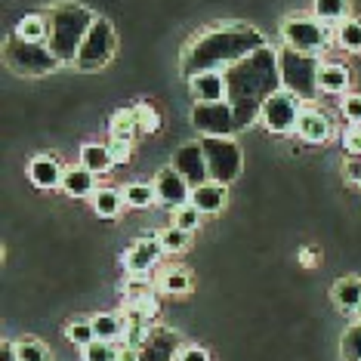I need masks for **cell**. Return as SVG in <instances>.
<instances>
[{"instance_id": "6da1fadb", "label": "cell", "mask_w": 361, "mask_h": 361, "mask_svg": "<svg viewBox=\"0 0 361 361\" xmlns=\"http://www.w3.org/2000/svg\"><path fill=\"white\" fill-rule=\"evenodd\" d=\"M262 47L269 44L253 25L228 22V25H213L207 31H201L195 40H188L179 65H183L185 78H195L201 71H228L232 65L247 59L250 53L262 50Z\"/></svg>"}, {"instance_id": "7a4b0ae2", "label": "cell", "mask_w": 361, "mask_h": 361, "mask_svg": "<svg viewBox=\"0 0 361 361\" xmlns=\"http://www.w3.org/2000/svg\"><path fill=\"white\" fill-rule=\"evenodd\" d=\"M228 80V105L235 109L238 127H247L250 121H259V111L269 96H275L281 87V68H278V50L275 47H262L250 53L247 59L226 71Z\"/></svg>"}, {"instance_id": "3957f363", "label": "cell", "mask_w": 361, "mask_h": 361, "mask_svg": "<svg viewBox=\"0 0 361 361\" xmlns=\"http://www.w3.org/2000/svg\"><path fill=\"white\" fill-rule=\"evenodd\" d=\"M44 13L50 19V40H47V47H50L53 56L62 65H75L80 44H84V37L90 35V28H93V22L99 16L84 4H75V0H59V4H53Z\"/></svg>"}, {"instance_id": "277c9868", "label": "cell", "mask_w": 361, "mask_h": 361, "mask_svg": "<svg viewBox=\"0 0 361 361\" xmlns=\"http://www.w3.org/2000/svg\"><path fill=\"white\" fill-rule=\"evenodd\" d=\"M278 68H281V87L287 93L300 96L302 102L318 93V68H322L318 56L284 47L278 50Z\"/></svg>"}, {"instance_id": "5b68a950", "label": "cell", "mask_w": 361, "mask_h": 361, "mask_svg": "<svg viewBox=\"0 0 361 361\" xmlns=\"http://www.w3.org/2000/svg\"><path fill=\"white\" fill-rule=\"evenodd\" d=\"M4 62L10 71L25 75V78L50 75V71H56L62 65L47 44H25V40H19V37H10L4 44Z\"/></svg>"}, {"instance_id": "8992f818", "label": "cell", "mask_w": 361, "mask_h": 361, "mask_svg": "<svg viewBox=\"0 0 361 361\" xmlns=\"http://www.w3.org/2000/svg\"><path fill=\"white\" fill-rule=\"evenodd\" d=\"M204 145V158L210 167V179L213 183L232 185L241 176V145L235 142V136H201Z\"/></svg>"}, {"instance_id": "52a82bcc", "label": "cell", "mask_w": 361, "mask_h": 361, "mask_svg": "<svg viewBox=\"0 0 361 361\" xmlns=\"http://www.w3.org/2000/svg\"><path fill=\"white\" fill-rule=\"evenodd\" d=\"M114 50H118V31H114L109 19L99 16V19L93 22V28H90V35L84 37V44H80L75 68L78 71H99L114 59Z\"/></svg>"}, {"instance_id": "ba28073f", "label": "cell", "mask_w": 361, "mask_h": 361, "mask_svg": "<svg viewBox=\"0 0 361 361\" xmlns=\"http://www.w3.org/2000/svg\"><path fill=\"white\" fill-rule=\"evenodd\" d=\"M281 40L290 50L322 56L327 50V25L315 16H287L281 22Z\"/></svg>"}, {"instance_id": "9c48e42d", "label": "cell", "mask_w": 361, "mask_h": 361, "mask_svg": "<svg viewBox=\"0 0 361 361\" xmlns=\"http://www.w3.org/2000/svg\"><path fill=\"white\" fill-rule=\"evenodd\" d=\"M300 114H302V99L287 90H278L275 96H269L266 105L259 111V124L275 136H287V133H297L300 124Z\"/></svg>"}, {"instance_id": "30bf717a", "label": "cell", "mask_w": 361, "mask_h": 361, "mask_svg": "<svg viewBox=\"0 0 361 361\" xmlns=\"http://www.w3.org/2000/svg\"><path fill=\"white\" fill-rule=\"evenodd\" d=\"M192 124L201 136H235L238 130V118L235 109L228 105V99L223 102H195L192 105Z\"/></svg>"}, {"instance_id": "8fae6325", "label": "cell", "mask_w": 361, "mask_h": 361, "mask_svg": "<svg viewBox=\"0 0 361 361\" xmlns=\"http://www.w3.org/2000/svg\"><path fill=\"white\" fill-rule=\"evenodd\" d=\"M170 167L179 170V173H183V179H185V183L192 185V188L210 183V167H207V158H204L201 139L179 145V149L173 152V161H170Z\"/></svg>"}, {"instance_id": "7c38bea8", "label": "cell", "mask_w": 361, "mask_h": 361, "mask_svg": "<svg viewBox=\"0 0 361 361\" xmlns=\"http://www.w3.org/2000/svg\"><path fill=\"white\" fill-rule=\"evenodd\" d=\"M154 195H158V204L161 207H170V210H176V207H183V204L192 201V185L183 179V173L173 167H164L158 170V176H154Z\"/></svg>"}, {"instance_id": "4fadbf2b", "label": "cell", "mask_w": 361, "mask_h": 361, "mask_svg": "<svg viewBox=\"0 0 361 361\" xmlns=\"http://www.w3.org/2000/svg\"><path fill=\"white\" fill-rule=\"evenodd\" d=\"M164 257V247L158 235H142L133 241V247L124 253V269L127 275H149V269Z\"/></svg>"}, {"instance_id": "5bb4252c", "label": "cell", "mask_w": 361, "mask_h": 361, "mask_svg": "<svg viewBox=\"0 0 361 361\" xmlns=\"http://www.w3.org/2000/svg\"><path fill=\"white\" fill-rule=\"evenodd\" d=\"M179 349H183V340H179L176 331L170 327H152L149 340L142 343V361H176Z\"/></svg>"}, {"instance_id": "9a60e30c", "label": "cell", "mask_w": 361, "mask_h": 361, "mask_svg": "<svg viewBox=\"0 0 361 361\" xmlns=\"http://www.w3.org/2000/svg\"><path fill=\"white\" fill-rule=\"evenodd\" d=\"M188 90H192L195 102H223L228 99L226 71H201V75L188 78Z\"/></svg>"}, {"instance_id": "2e32d148", "label": "cell", "mask_w": 361, "mask_h": 361, "mask_svg": "<svg viewBox=\"0 0 361 361\" xmlns=\"http://www.w3.org/2000/svg\"><path fill=\"white\" fill-rule=\"evenodd\" d=\"M297 136L302 139V142H309V145H322V142H327V139L334 136V124H331V118H327L324 111L302 109L300 124H297Z\"/></svg>"}, {"instance_id": "e0dca14e", "label": "cell", "mask_w": 361, "mask_h": 361, "mask_svg": "<svg viewBox=\"0 0 361 361\" xmlns=\"http://www.w3.org/2000/svg\"><path fill=\"white\" fill-rule=\"evenodd\" d=\"M28 179L37 188H44V192H53V188H62L65 167L53 158V154H37V158L28 164Z\"/></svg>"}, {"instance_id": "ac0fdd59", "label": "cell", "mask_w": 361, "mask_h": 361, "mask_svg": "<svg viewBox=\"0 0 361 361\" xmlns=\"http://www.w3.org/2000/svg\"><path fill=\"white\" fill-rule=\"evenodd\" d=\"M226 201H228V185H223V183H213L210 179V183L192 188V204L204 216H216V213L226 207Z\"/></svg>"}, {"instance_id": "d6986e66", "label": "cell", "mask_w": 361, "mask_h": 361, "mask_svg": "<svg viewBox=\"0 0 361 361\" xmlns=\"http://www.w3.org/2000/svg\"><path fill=\"white\" fill-rule=\"evenodd\" d=\"M96 176L93 170H87L84 164H78V167H68L65 170V179H62V192L68 195V198H93V192L99 185H96Z\"/></svg>"}, {"instance_id": "ffe728a7", "label": "cell", "mask_w": 361, "mask_h": 361, "mask_svg": "<svg viewBox=\"0 0 361 361\" xmlns=\"http://www.w3.org/2000/svg\"><path fill=\"white\" fill-rule=\"evenodd\" d=\"M349 84H352V75L346 65L340 62H322V68H318V90L322 93H331V96H346L349 93Z\"/></svg>"}, {"instance_id": "44dd1931", "label": "cell", "mask_w": 361, "mask_h": 361, "mask_svg": "<svg viewBox=\"0 0 361 361\" xmlns=\"http://www.w3.org/2000/svg\"><path fill=\"white\" fill-rule=\"evenodd\" d=\"M13 37L25 40V44H47L50 40V19H47V13H25L16 22Z\"/></svg>"}, {"instance_id": "7402d4cb", "label": "cell", "mask_w": 361, "mask_h": 361, "mask_svg": "<svg viewBox=\"0 0 361 361\" xmlns=\"http://www.w3.org/2000/svg\"><path fill=\"white\" fill-rule=\"evenodd\" d=\"M331 300L340 312H349L355 315L358 306H361V278L349 275V278H340L334 287H331Z\"/></svg>"}, {"instance_id": "603a6c76", "label": "cell", "mask_w": 361, "mask_h": 361, "mask_svg": "<svg viewBox=\"0 0 361 361\" xmlns=\"http://www.w3.org/2000/svg\"><path fill=\"white\" fill-rule=\"evenodd\" d=\"M80 164H84L87 170H93L96 176L111 173L114 158H111L109 142H84V145H80Z\"/></svg>"}, {"instance_id": "cb8c5ba5", "label": "cell", "mask_w": 361, "mask_h": 361, "mask_svg": "<svg viewBox=\"0 0 361 361\" xmlns=\"http://www.w3.org/2000/svg\"><path fill=\"white\" fill-rule=\"evenodd\" d=\"M127 207V201H124V192H118V188H111V185H102V188H96L93 192V210H96V216H102V219H114L121 210Z\"/></svg>"}, {"instance_id": "d4e9b609", "label": "cell", "mask_w": 361, "mask_h": 361, "mask_svg": "<svg viewBox=\"0 0 361 361\" xmlns=\"http://www.w3.org/2000/svg\"><path fill=\"white\" fill-rule=\"evenodd\" d=\"M93 331H96V340L121 343V340H124V331H127V322H124V315L99 312V315H93Z\"/></svg>"}, {"instance_id": "484cf974", "label": "cell", "mask_w": 361, "mask_h": 361, "mask_svg": "<svg viewBox=\"0 0 361 361\" xmlns=\"http://www.w3.org/2000/svg\"><path fill=\"white\" fill-rule=\"evenodd\" d=\"M136 133H142V130H139V118H136L133 109H118V111L111 114V121H109V136L111 139L133 142Z\"/></svg>"}, {"instance_id": "4316f807", "label": "cell", "mask_w": 361, "mask_h": 361, "mask_svg": "<svg viewBox=\"0 0 361 361\" xmlns=\"http://www.w3.org/2000/svg\"><path fill=\"white\" fill-rule=\"evenodd\" d=\"M352 0H312V16L322 19L324 25H340L349 19Z\"/></svg>"}, {"instance_id": "83f0119b", "label": "cell", "mask_w": 361, "mask_h": 361, "mask_svg": "<svg viewBox=\"0 0 361 361\" xmlns=\"http://www.w3.org/2000/svg\"><path fill=\"white\" fill-rule=\"evenodd\" d=\"M121 192H124L127 207H133V210H145V207H152V204H158V195H154L152 183H130L121 188Z\"/></svg>"}, {"instance_id": "f1b7e54d", "label": "cell", "mask_w": 361, "mask_h": 361, "mask_svg": "<svg viewBox=\"0 0 361 361\" xmlns=\"http://www.w3.org/2000/svg\"><path fill=\"white\" fill-rule=\"evenodd\" d=\"M161 290L170 293V297H183V293L192 290V275L179 266L167 269V272H161Z\"/></svg>"}, {"instance_id": "f546056e", "label": "cell", "mask_w": 361, "mask_h": 361, "mask_svg": "<svg viewBox=\"0 0 361 361\" xmlns=\"http://www.w3.org/2000/svg\"><path fill=\"white\" fill-rule=\"evenodd\" d=\"M336 44L346 53H361V19H349L336 25Z\"/></svg>"}, {"instance_id": "4dcf8cb0", "label": "cell", "mask_w": 361, "mask_h": 361, "mask_svg": "<svg viewBox=\"0 0 361 361\" xmlns=\"http://www.w3.org/2000/svg\"><path fill=\"white\" fill-rule=\"evenodd\" d=\"M65 336L75 343L78 349H87L90 343H96V331H93V318H75L65 327Z\"/></svg>"}, {"instance_id": "1f68e13d", "label": "cell", "mask_w": 361, "mask_h": 361, "mask_svg": "<svg viewBox=\"0 0 361 361\" xmlns=\"http://www.w3.org/2000/svg\"><path fill=\"white\" fill-rule=\"evenodd\" d=\"M158 241H161L164 253H183V250H188V244H192V232H183V228L170 226V228H164V232H158Z\"/></svg>"}, {"instance_id": "d6a6232c", "label": "cell", "mask_w": 361, "mask_h": 361, "mask_svg": "<svg viewBox=\"0 0 361 361\" xmlns=\"http://www.w3.org/2000/svg\"><path fill=\"white\" fill-rule=\"evenodd\" d=\"M201 219H204V213L195 207L192 201H188V204H183V207L173 210V223H170V226H176V228H183V232L195 235V232H198V226H201Z\"/></svg>"}, {"instance_id": "836d02e7", "label": "cell", "mask_w": 361, "mask_h": 361, "mask_svg": "<svg viewBox=\"0 0 361 361\" xmlns=\"http://www.w3.org/2000/svg\"><path fill=\"white\" fill-rule=\"evenodd\" d=\"M16 352H19V361H53L47 343L35 340V336H22V340L16 343Z\"/></svg>"}, {"instance_id": "e575fe53", "label": "cell", "mask_w": 361, "mask_h": 361, "mask_svg": "<svg viewBox=\"0 0 361 361\" xmlns=\"http://www.w3.org/2000/svg\"><path fill=\"white\" fill-rule=\"evenodd\" d=\"M133 111L139 118V130H142V136H152V133H158L161 130V111L154 109L152 102H139V105H133Z\"/></svg>"}, {"instance_id": "d590c367", "label": "cell", "mask_w": 361, "mask_h": 361, "mask_svg": "<svg viewBox=\"0 0 361 361\" xmlns=\"http://www.w3.org/2000/svg\"><path fill=\"white\" fill-rule=\"evenodd\" d=\"M340 355H343V361H361V322H355L346 334H343Z\"/></svg>"}, {"instance_id": "8d00e7d4", "label": "cell", "mask_w": 361, "mask_h": 361, "mask_svg": "<svg viewBox=\"0 0 361 361\" xmlns=\"http://www.w3.org/2000/svg\"><path fill=\"white\" fill-rule=\"evenodd\" d=\"M84 352V361H118V343H105V340H96L90 343Z\"/></svg>"}, {"instance_id": "74e56055", "label": "cell", "mask_w": 361, "mask_h": 361, "mask_svg": "<svg viewBox=\"0 0 361 361\" xmlns=\"http://www.w3.org/2000/svg\"><path fill=\"white\" fill-rule=\"evenodd\" d=\"M343 149L349 158H361V124H349L343 130Z\"/></svg>"}, {"instance_id": "f35d334b", "label": "cell", "mask_w": 361, "mask_h": 361, "mask_svg": "<svg viewBox=\"0 0 361 361\" xmlns=\"http://www.w3.org/2000/svg\"><path fill=\"white\" fill-rule=\"evenodd\" d=\"M343 109V118L349 121V124H361V93H346L340 102Z\"/></svg>"}, {"instance_id": "ab89813d", "label": "cell", "mask_w": 361, "mask_h": 361, "mask_svg": "<svg viewBox=\"0 0 361 361\" xmlns=\"http://www.w3.org/2000/svg\"><path fill=\"white\" fill-rule=\"evenodd\" d=\"M130 306H133L139 315L145 318V322H152V318H158V297H154V293H145L142 300H136V302H130Z\"/></svg>"}, {"instance_id": "60d3db41", "label": "cell", "mask_w": 361, "mask_h": 361, "mask_svg": "<svg viewBox=\"0 0 361 361\" xmlns=\"http://www.w3.org/2000/svg\"><path fill=\"white\" fill-rule=\"evenodd\" d=\"M109 149H111L114 164H127L130 158H133V142H121V139H109Z\"/></svg>"}, {"instance_id": "b9f144b4", "label": "cell", "mask_w": 361, "mask_h": 361, "mask_svg": "<svg viewBox=\"0 0 361 361\" xmlns=\"http://www.w3.org/2000/svg\"><path fill=\"white\" fill-rule=\"evenodd\" d=\"M176 361H210V352L204 346H192V343H188V346L179 349Z\"/></svg>"}, {"instance_id": "7bdbcfd3", "label": "cell", "mask_w": 361, "mask_h": 361, "mask_svg": "<svg viewBox=\"0 0 361 361\" xmlns=\"http://www.w3.org/2000/svg\"><path fill=\"white\" fill-rule=\"evenodd\" d=\"M343 173H346L349 183L361 185V158H349L346 164H343Z\"/></svg>"}, {"instance_id": "ee69618b", "label": "cell", "mask_w": 361, "mask_h": 361, "mask_svg": "<svg viewBox=\"0 0 361 361\" xmlns=\"http://www.w3.org/2000/svg\"><path fill=\"white\" fill-rule=\"evenodd\" d=\"M118 361H142V352L136 346H124V343H118Z\"/></svg>"}, {"instance_id": "f6af8a7d", "label": "cell", "mask_w": 361, "mask_h": 361, "mask_svg": "<svg viewBox=\"0 0 361 361\" xmlns=\"http://www.w3.org/2000/svg\"><path fill=\"white\" fill-rule=\"evenodd\" d=\"M0 361H19V352H16V343L4 340V346H0Z\"/></svg>"}, {"instance_id": "bcb514c9", "label": "cell", "mask_w": 361, "mask_h": 361, "mask_svg": "<svg viewBox=\"0 0 361 361\" xmlns=\"http://www.w3.org/2000/svg\"><path fill=\"white\" fill-rule=\"evenodd\" d=\"M355 318H358V322H361V306H358V312H355Z\"/></svg>"}]
</instances>
